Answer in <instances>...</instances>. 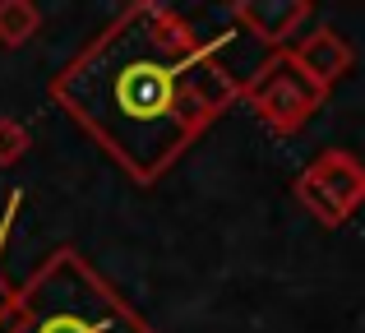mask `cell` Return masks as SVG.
I'll return each instance as SVG.
<instances>
[{
  "mask_svg": "<svg viewBox=\"0 0 365 333\" xmlns=\"http://www.w3.org/2000/svg\"><path fill=\"white\" fill-rule=\"evenodd\" d=\"M14 292L5 278H0V333H9V324H14Z\"/></svg>",
  "mask_w": 365,
  "mask_h": 333,
  "instance_id": "cell-10",
  "label": "cell"
},
{
  "mask_svg": "<svg viewBox=\"0 0 365 333\" xmlns=\"http://www.w3.org/2000/svg\"><path fill=\"white\" fill-rule=\"evenodd\" d=\"M241 83L180 9L134 0L51 79V102L116 158L134 185H158L241 102Z\"/></svg>",
  "mask_w": 365,
  "mask_h": 333,
  "instance_id": "cell-1",
  "label": "cell"
},
{
  "mask_svg": "<svg viewBox=\"0 0 365 333\" xmlns=\"http://www.w3.org/2000/svg\"><path fill=\"white\" fill-rule=\"evenodd\" d=\"M227 14L245 28L250 37H259L273 51H287L292 37H301V28L314 19L310 0H236Z\"/></svg>",
  "mask_w": 365,
  "mask_h": 333,
  "instance_id": "cell-5",
  "label": "cell"
},
{
  "mask_svg": "<svg viewBox=\"0 0 365 333\" xmlns=\"http://www.w3.org/2000/svg\"><path fill=\"white\" fill-rule=\"evenodd\" d=\"M241 102H250V111H255L273 135L292 139V135H301L314 121V111L329 102V88H319L292 56L277 51L255 70V79L241 83Z\"/></svg>",
  "mask_w": 365,
  "mask_h": 333,
  "instance_id": "cell-3",
  "label": "cell"
},
{
  "mask_svg": "<svg viewBox=\"0 0 365 333\" xmlns=\"http://www.w3.org/2000/svg\"><path fill=\"white\" fill-rule=\"evenodd\" d=\"M42 28V9L33 0H0V46H24Z\"/></svg>",
  "mask_w": 365,
  "mask_h": 333,
  "instance_id": "cell-7",
  "label": "cell"
},
{
  "mask_svg": "<svg viewBox=\"0 0 365 333\" xmlns=\"http://www.w3.org/2000/svg\"><path fill=\"white\" fill-rule=\"evenodd\" d=\"M33 148V139H28V125L14 116H0V167H14L24 163V153Z\"/></svg>",
  "mask_w": 365,
  "mask_h": 333,
  "instance_id": "cell-8",
  "label": "cell"
},
{
  "mask_svg": "<svg viewBox=\"0 0 365 333\" xmlns=\"http://www.w3.org/2000/svg\"><path fill=\"white\" fill-rule=\"evenodd\" d=\"M287 56H292L296 65H301L305 74H310L319 88H333V83L342 79V74L356 65V51H351V42L338 33V28L319 24L310 28V33H301L292 46H287Z\"/></svg>",
  "mask_w": 365,
  "mask_h": 333,
  "instance_id": "cell-6",
  "label": "cell"
},
{
  "mask_svg": "<svg viewBox=\"0 0 365 333\" xmlns=\"http://www.w3.org/2000/svg\"><path fill=\"white\" fill-rule=\"evenodd\" d=\"M292 195L319 227H342L365 204V163L347 148H324L301 167Z\"/></svg>",
  "mask_w": 365,
  "mask_h": 333,
  "instance_id": "cell-4",
  "label": "cell"
},
{
  "mask_svg": "<svg viewBox=\"0 0 365 333\" xmlns=\"http://www.w3.org/2000/svg\"><path fill=\"white\" fill-rule=\"evenodd\" d=\"M19 208H24V190H9L5 208H0V255H5V241H9V227H14Z\"/></svg>",
  "mask_w": 365,
  "mask_h": 333,
  "instance_id": "cell-9",
  "label": "cell"
},
{
  "mask_svg": "<svg viewBox=\"0 0 365 333\" xmlns=\"http://www.w3.org/2000/svg\"><path fill=\"white\" fill-rule=\"evenodd\" d=\"M9 333H153V324L65 245L14 292Z\"/></svg>",
  "mask_w": 365,
  "mask_h": 333,
  "instance_id": "cell-2",
  "label": "cell"
}]
</instances>
